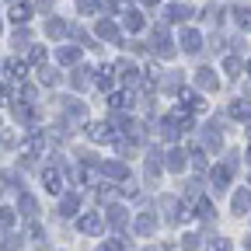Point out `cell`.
I'll return each mask as SVG.
<instances>
[{"mask_svg":"<svg viewBox=\"0 0 251 251\" xmlns=\"http://www.w3.org/2000/svg\"><path fill=\"white\" fill-rule=\"evenodd\" d=\"M178 108H181V112H206V101H202L199 91H185V87H181V94H178Z\"/></svg>","mask_w":251,"mask_h":251,"instance_id":"1","label":"cell"},{"mask_svg":"<svg viewBox=\"0 0 251 251\" xmlns=\"http://www.w3.org/2000/svg\"><path fill=\"white\" fill-rule=\"evenodd\" d=\"M87 136H91L94 143H112V140H115V129H112L108 122H91V126H87Z\"/></svg>","mask_w":251,"mask_h":251,"instance_id":"2","label":"cell"},{"mask_svg":"<svg viewBox=\"0 0 251 251\" xmlns=\"http://www.w3.org/2000/svg\"><path fill=\"white\" fill-rule=\"evenodd\" d=\"M77 227H80V234H101L105 230V220H101V213H87V216L77 220Z\"/></svg>","mask_w":251,"mask_h":251,"instance_id":"3","label":"cell"},{"mask_svg":"<svg viewBox=\"0 0 251 251\" xmlns=\"http://www.w3.org/2000/svg\"><path fill=\"white\" fill-rule=\"evenodd\" d=\"M157 202H161V209L168 213V220H181V213L188 216V206H181V202H178L175 196H161Z\"/></svg>","mask_w":251,"mask_h":251,"instance_id":"4","label":"cell"},{"mask_svg":"<svg viewBox=\"0 0 251 251\" xmlns=\"http://www.w3.org/2000/svg\"><path fill=\"white\" fill-rule=\"evenodd\" d=\"M112 74H119V77H122L126 84H136V80H140V70L133 67V63H129V59H119V63H115V67H112Z\"/></svg>","mask_w":251,"mask_h":251,"instance_id":"5","label":"cell"},{"mask_svg":"<svg viewBox=\"0 0 251 251\" xmlns=\"http://www.w3.org/2000/svg\"><path fill=\"white\" fill-rule=\"evenodd\" d=\"M181 49H185L188 56H196V52L202 49V39H199V31H192V28H185V31H181Z\"/></svg>","mask_w":251,"mask_h":251,"instance_id":"6","label":"cell"},{"mask_svg":"<svg viewBox=\"0 0 251 251\" xmlns=\"http://www.w3.org/2000/svg\"><path fill=\"white\" fill-rule=\"evenodd\" d=\"M153 46H157V52H161L164 59L175 56V46H171V39H168V31H164V28H157V31H153Z\"/></svg>","mask_w":251,"mask_h":251,"instance_id":"7","label":"cell"},{"mask_svg":"<svg viewBox=\"0 0 251 251\" xmlns=\"http://www.w3.org/2000/svg\"><path fill=\"white\" fill-rule=\"evenodd\" d=\"M4 74H7L11 80L21 84V80L28 77V63H21V59H7V63H4Z\"/></svg>","mask_w":251,"mask_h":251,"instance_id":"8","label":"cell"},{"mask_svg":"<svg viewBox=\"0 0 251 251\" xmlns=\"http://www.w3.org/2000/svg\"><path fill=\"white\" fill-rule=\"evenodd\" d=\"M42 185H46V192L59 196V192H63V181H59V171H56V168H46V171H42Z\"/></svg>","mask_w":251,"mask_h":251,"instance_id":"9","label":"cell"},{"mask_svg":"<svg viewBox=\"0 0 251 251\" xmlns=\"http://www.w3.org/2000/svg\"><path fill=\"white\" fill-rule=\"evenodd\" d=\"M18 150H21V157H35V153L46 150V136H31V140H25Z\"/></svg>","mask_w":251,"mask_h":251,"instance_id":"10","label":"cell"},{"mask_svg":"<svg viewBox=\"0 0 251 251\" xmlns=\"http://www.w3.org/2000/svg\"><path fill=\"white\" fill-rule=\"evenodd\" d=\"M196 84H199L202 91H216V87H220V80H216V74H213L209 67H202V70L196 74Z\"/></svg>","mask_w":251,"mask_h":251,"instance_id":"11","label":"cell"},{"mask_svg":"<svg viewBox=\"0 0 251 251\" xmlns=\"http://www.w3.org/2000/svg\"><path fill=\"white\" fill-rule=\"evenodd\" d=\"M67 122L74 126V129H77V126H84V122H87V108H84L80 101H77V105H70V108H67Z\"/></svg>","mask_w":251,"mask_h":251,"instance_id":"12","label":"cell"},{"mask_svg":"<svg viewBox=\"0 0 251 251\" xmlns=\"http://www.w3.org/2000/svg\"><path fill=\"white\" fill-rule=\"evenodd\" d=\"M181 129H185V126H181L175 115H168V119L161 122V133H164V140H178V133H181Z\"/></svg>","mask_w":251,"mask_h":251,"instance_id":"13","label":"cell"},{"mask_svg":"<svg viewBox=\"0 0 251 251\" xmlns=\"http://www.w3.org/2000/svg\"><path fill=\"white\" fill-rule=\"evenodd\" d=\"M98 39H105V42H119V28H115V21H98Z\"/></svg>","mask_w":251,"mask_h":251,"instance_id":"14","label":"cell"},{"mask_svg":"<svg viewBox=\"0 0 251 251\" xmlns=\"http://www.w3.org/2000/svg\"><path fill=\"white\" fill-rule=\"evenodd\" d=\"M153 230H157V216H153V213H143V216L136 220V234H143V237H150Z\"/></svg>","mask_w":251,"mask_h":251,"instance_id":"15","label":"cell"},{"mask_svg":"<svg viewBox=\"0 0 251 251\" xmlns=\"http://www.w3.org/2000/svg\"><path fill=\"white\" fill-rule=\"evenodd\" d=\"M122 129H126V136H129L133 143H143V140H147L143 126H140V122H133V119H126V122H122Z\"/></svg>","mask_w":251,"mask_h":251,"instance_id":"16","label":"cell"},{"mask_svg":"<svg viewBox=\"0 0 251 251\" xmlns=\"http://www.w3.org/2000/svg\"><path fill=\"white\" fill-rule=\"evenodd\" d=\"M101 175H108V178H119V181H122V178H129V168H126L122 161H108V164L101 168Z\"/></svg>","mask_w":251,"mask_h":251,"instance_id":"17","label":"cell"},{"mask_svg":"<svg viewBox=\"0 0 251 251\" xmlns=\"http://www.w3.org/2000/svg\"><path fill=\"white\" fill-rule=\"evenodd\" d=\"M227 181H230V168L227 164H216L213 168V188L220 192V188H227Z\"/></svg>","mask_w":251,"mask_h":251,"instance_id":"18","label":"cell"},{"mask_svg":"<svg viewBox=\"0 0 251 251\" xmlns=\"http://www.w3.org/2000/svg\"><path fill=\"white\" fill-rule=\"evenodd\" d=\"M108 105H112V108H133V94L115 91V94H108Z\"/></svg>","mask_w":251,"mask_h":251,"instance_id":"19","label":"cell"},{"mask_svg":"<svg viewBox=\"0 0 251 251\" xmlns=\"http://www.w3.org/2000/svg\"><path fill=\"white\" fill-rule=\"evenodd\" d=\"M46 35L49 39H63V35H67V21H59V18L46 21Z\"/></svg>","mask_w":251,"mask_h":251,"instance_id":"20","label":"cell"},{"mask_svg":"<svg viewBox=\"0 0 251 251\" xmlns=\"http://www.w3.org/2000/svg\"><path fill=\"white\" fill-rule=\"evenodd\" d=\"M28 18H31V7L28 4H14L11 7V21L14 25H28Z\"/></svg>","mask_w":251,"mask_h":251,"instance_id":"21","label":"cell"},{"mask_svg":"<svg viewBox=\"0 0 251 251\" xmlns=\"http://www.w3.org/2000/svg\"><path fill=\"white\" fill-rule=\"evenodd\" d=\"M185 18H192V7H188V4H175V7H168V21H185Z\"/></svg>","mask_w":251,"mask_h":251,"instance_id":"22","label":"cell"},{"mask_svg":"<svg viewBox=\"0 0 251 251\" xmlns=\"http://www.w3.org/2000/svg\"><path fill=\"white\" fill-rule=\"evenodd\" d=\"M185 161H188L185 150H171V153H168V168H171V171H185Z\"/></svg>","mask_w":251,"mask_h":251,"instance_id":"23","label":"cell"},{"mask_svg":"<svg viewBox=\"0 0 251 251\" xmlns=\"http://www.w3.org/2000/svg\"><path fill=\"white\" fill-rule=\"evenodd\" d=\"M74 87H80V91L91 87V70H87V67H77V70H74Z\"/></svg>","mask_w":251,"mask_h":251,"instance_id":"24","label":"cell"},{"mask_svg":"<svg viewBox=\"0 0 251 251\" xmlns=\"http://www.w3.org/2000/svg\"><path fill=\"white\" fill-rule=\"evenodd\" d=\"M122 25L129 28V31H140V28H143V14H136V11H129V14H122Z\"/></svg>","mask_w":251,"mask_h":251,"instance_id":"25","label":"cell"},{"mask_svg":"<svg viewBox=\"0 0 251 251\" xmlns=\"http://www.w3.org/2000/svg\"><path fill=\"white\" fill-rule=\"evenodd\" d=\"M230 18H234L241 28H248V25H251V7H234V11H230Z\"/></svg>","mask_w":251,"mask_h":251,"instance_id":"26","label":"cell"},{"mask_svg":"<svg viewBox=\"0 0 251 251\" xmlns=\"http://www.w3.org/2000/svg\"><path fill=\"white\" fill-rule=\"evenodd\" d=\"M77 59H80V49H77V46H74V49H70V46L59 49V63H67V67H70V63H77Z\"/></svg>","mask_w":251,"mask_h":251,"instance_id":"27","label":"cell"},{"mask_svg":"<svg viewBox=\"0 0 251 251\" xmlns=\"http://www.w3.org/2000/svg\"><path fill=\"white\" fill-rule=\"evenodd\" d=\"M108 224H112V227H126V209H122V206H112V209H108Z\"/></svg>","mask_w":251,"mask_h":251,"instance_id":"28","label":"cell"},{"mask_svg":"<svg viewBox=\"0 0 251 251\" xmlns=\"http://www.w3.org/2000/svg\"><path fill=\"white\" fill-rule=\"evenodd\" d=\"M234 209H237V213H248V209H251V192H237V196H234Z\"/></svg>","mask_w":251,"mask_h":251,"instance_id":"29","label":"cell"},{"mask_svg":"<svg viewBox=\"0 0 251 251\" xmlns=\"http://www.w3.org/2000/svg\"><path fill=\"white\" fill-rule=\"evenodd\" d=\"M59 209H63V216H74V213L80 209V199H77V196H67V199H63V206H59Z\"/></svg>","mask_w":251,"mask_h":251,"instance_id":"30","label":"cell"},{"mask_svg":"<svg viewBox=\"0 0 251 251\" xmlns=\"http://www.w3.org/2000/svg\"><path fill=\"white\" fill-rule=\"evenodd\" d=\"M28 63H31V67H46V49H42V46H35V49L28 52Z\"/></svg>","mask_w":251,"mask_h":251,"instance_id":"31","label":"cell"},{"mask_svg":"<svg viewBox=\"0 0 251 251\" xmlns=\"http://www.w3.org/2000/svg\"><path fill=\"white\" fill-rule=\"evenodd\" d=\"M224 70H227L230 77H241V59H237V56H227V59H224Z\"/></svg>","mask_w":251,"mask_h":251,"instance_id":"32","label":"cell"},{"mask_svg":"<svg viewBox=\"0 0 251 251\" xmlns=\"http://www.w3.org/2000/svg\"><path fill=\"white\" fill-rule=\"evenodd\" d=\"M98 7H101V0H77V11L80 14H94Z\"/></svg>","mask_w":251,"mask_h":251,"instance_id":"33","label":"cell"},{"mask_svg":"<svg viewBox=\"0 0 251 251\" xmlns=\"http://www.w3.org/2000/svg\"><path fill=\"white\" fill-rule=\"evenodd\" d=\"M39 80L52 87V84H59V74H56V70H46V67H39Z\"/></svg>","mask_w":251,"mask_h":251,"instance_id":"34","label":"cell"},{"mask_svg":"<svg viewBox=\"0 0 251 251\" xmlns=\"http://www.w3.org/2000/svg\"><path fill=\"white\" fill-rule=\"evenodd\" d=\"M21 209H25V216H35V209H39L35 196H21Z\"/></svg>","mask_w":251,"mask_h":251,"instance_id":"35","label":"cell"},{"mask_svg":"<svg viewBox=\"0 0 251 251\" xmlns=\"http://www.w3.org/2000/svg\"><path fill=\"white\" fill-rule=\"evenodd\" d=\"M14 220H18V216H14V209H4V206H0V227H4V230H7V227H14Z\"/></svg>","mask_w":251,"mask_h":251,"instance_id":"36","label":"cell"},{"mask_svg":"<svg viewBox=\"0 0 251 251\" xmlns=\"http://www.w3.org/2000/svg\"><path fill=\"white\" fill-rule=\"evenodd\" d=\"M157 171H161V153H150V157H147V175L153 178Z\"/></svg>","mask_w":251,"mask_h":251,"instance_id":"37","label":"cell"},{"mask_svg":"<svg viewBox=\"0 0 251 251\" xmlns=\"http://www.w3.org/2000/svg\"><path fill=\"white\" fill-rule=\"evenodd\" d=\"M199 216H202V220H213V216H216V209H213L209 199H199Z\"/></svg>","mask_w":251,"mask_h":251,"instance_id":"38","label":"cell"},{"mask_svg":"<svg viewBox=\"0 0 251 251\" xmlns=\"http://www.w3.org/2000/svg\"><path fill=\"white\" fill-rule=\"evenodd\" d=\"M18 94H21V101H25V105H28V101H35V87H31V84H21Z\"/></svg>","mask_w":251,"mask_h":251,"instance_id":"39","label":"cell"},{"mask_svg":"<svg viewBox=\"0 0 251 251\" xmlns=\"http://www.w3.org/2000/svg\"><path fill=\"white\" fill-rule=\"evenodd\" d=\"M209 251H234V248L227 237H216V241H209Z\"/></svg>","mask_w":251,"mask_h":251,"instance_id":"40","label":"cell"},{"mask_svg":"<svg viewBox=\"0 0 251 251\" xmlns=\"http://www.w3.org/2000/svg\"><path fill=\"white\" fill-rule=\"evenodd\" d=\"M230 115H234V119H244V115H248V101H234V105H230Z\"/></svg>","mask_w":251,"mask_h":251,"instance_id":"41","label":"cell"},{"mask_svg":"<svg viewBox=\"0 0 251 251\" xmlns=\"http://www.w3.org/2000/svg\"><path fill=\"white\" fill-rule=\"evenodd\" d=\"M181 248H185V251H196V248H199V237H196V234H185V237H181Z\"/></svg>","mask_w":251,"mask_h":251,"instance_id":"42","label":"cell"},{"mask_svg":"<svg viewBox=\"0 0 251 251\" xmlns=\"http://www.w3.org/2000/svg\"><path fill=\"white\" fill-rule=\"evenodd\" d=\"M206 147L209 150H220V133H213V126H209V133H206Z\"/></svg>","mask_w":251,"mask_h":251,"instance_id":"43","label":"cell"},{"mask_svg":"<svg viewBox=\"0 0 251 251\" xmlns=\"http://www.w3.org/2000/svg\"><path fill=\"white\" fill-rule=\"evenodd\" d=\"M101 251H122V241H119V237H115V241H105Z\"/></svg>","mask_w":251,"mask_h":251,"instance_id":"44","label":"cell"},{"mask_svg":"<svg viewBox=\"0 0 251 251\" xmlns=\"http://www.w3.org/2000/svg\"><path fill=\"white\" fill-rule=\"evenodd\" d=\"M39 7H52V0H39Z\"/></svg>","mask_w":251,"mask_h":251,"instance_id":"45","label":"cell"},{"mask_svg":"<svg viewBox=\"0 0 251 251\" xmlns=\"http://www.w3.org/2000/svg\"><path fill=\"white\" fill-rule=\"evenodd\" d=\"M4 98H7V91H4V87H0V105H4Z\"/></svg>","mask_w":251,"mask_h":251,"instance_id":"46","label":"cell"},{"mask_svg":"<svg viewBox=\"0 0 251 251\" xmlns=\"http://www.w3.org/2000/svg\"><path fill=\"white\" fill-rule=\"evenodd\" d=\"M126 4H133V0H119V7H126Z\"/></svg>","mask_w":251,"mask_h":251,"instance_id":"47","label":"cell"},{"mask_svg":"<svg viewBox=\"0 0 251 251\" xmlns=\"http://www.w3.org/2000/svg\"><path fill=\"white\" fill-rule=\"evenodd\" d=\"M147 4H161V0H147Z\"/></svg>","mask_w":251,"mask_h":251,"instance_id":"48","label":"cell"},{"mask_svg":"<svg viewBox=\"0 0 251 251\" xmlns=\"http://www.w3.org/2000/svg\"><path fill=\"white\" fill-rule=\"evenodd\" d=\"M248 133H251V119H248Z\"/></svg>","mask_w":251,"mask_h":251,"instance_id":"49","label":"cell"},{"mask_svg":"<svg viewBox=\"0 0 251 251\" xmlns=\"http://www.w3.org/2000/svg\"><path fill=\"white\" fill-rule=\"evenodd\" d=\"M248 161H251V150H248Z\"/></svg>","mask_w":251,"mask_h":251,"instance_id":"50","label":"cell"},{"mask_svg":"<svg viewBox=\"0 0 251 251\" xmlns=\"http://www.w3.org/2000/svg\"><path fill=\"white\" fill-rule=\"evenodd\" d=\"M248 74H251V63H248Z\"/></svg>","mask_w":251,"mask_h":251,"instance_id":"51","label":"cell"},{"mask_svg":"<svg viewBox=\"0 0 251 251\" xmlns=\"http://www.w3.org/2000/svg\"><path fill=\"white\" fill-rule=\"evenodd\" d=\"M248 248H251V237H248Z\"/></svg>","mask_w":251,"mask_h":251,"instance_id":"52","label":"cell"}]
</instances>
